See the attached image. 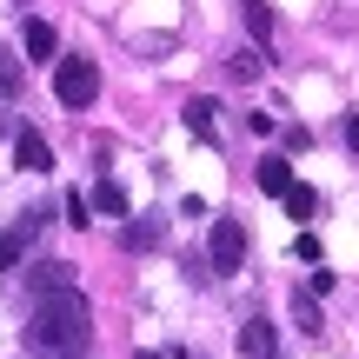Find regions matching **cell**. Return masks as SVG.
<instances>
[{"label": "cell", "instance_id": "1", "mask_svg": "<svg viewBox=\"0 0 359 359\" xmlns=\"http://www.w3.org/2000/svg\"><path fill=\"white\" fill-rule=\"evenodd\" d=\"M93 339V313L80 286H60V293H40L34 299V320H27V346L53 353V359H80Z\"/></svg>", "mask_w": 359, "mask_h": 359}, {"label": "cell", "instance_id": "18", "mask_svg": "<svg viewBox=\"0 0 359 359\" xmlns=\"http://www.w3.org/2000/svg\"><path fill=\"white\" fill-rule=\"evenodd\" d=\"M127 246H160V226H127Z\"/></svg>", "mask_w": 359, "mask_h": 359}, {"label": "cell", "instance_id": "19", "mask_svg": "<svg viewBox=\"0 0 359 359\" xmlns=\"http://www.w3.org/2000/svg\"><path fill=\"white\" fill-rule=\"evenodd\" d=\"M0 93H20V67H0Z\"/></svg>", "mask_w": 359, "mask_h": 359}, {"label": "cell", "instance_id": "10", "mask_svg": "<svg viewBox=\"0 0 359 359\" xmlns=\"http://www.w3.org/2000/svg\"><path fill=\"white\" fill-rule=\"evenodd\" d=\"M280 200H286V213H293V219H313V213H320V193H313V187H299V180L280 193Z\"/></svg>", "mask_w": 359, "mask_h": 359}, {"label": "cell", "instance_id": "2", "mask_svg": "<svg viewBox=\"0 0 359 359\" xmlns=\"http://www.w3.org/2000/svg\"><path fill=\"white\" fill-rule=\"evenodd\" d=\"M53 93H60V107H93L100 100V67H93L87 53H67V60L53 67Z\"/></svg>", "mask_w": 359, "mask_h": 359}, {"label": "cell", "instance_id": "15", "mask_svg": "<svg viewBox=\"0 0 359 359\" xmlns=\"http://www.w3.org/2000/svg\"><path fill=\"white\" fill-rule=\"evenodd\" d=\"M20 266V233H0V273Z\"/></svg>", "mask_w": 359, "mask_h": 359}, {"label": "cell", "instance_id": "17", "mask_svg": "<svg viewBox=\"0 0 359 359\" xmlns=\"http://www.w3.org/2000/svg\"><path fill=\"white\" fill-rule=\"evenodd\" d=\"M87 213H93L87 193H67V219H74V226H87Z\"/></svg>", "mask_w": 359, "mask_h": 359}, {"label": "cell", "instance_id": "3", "mask_svg": "<svg viewBox=\"0 0 359 359\" xmlns=\"http://www.w3.org/2000/svg\"><path fill=\"white\" fill-rule=\"evenodd\" d=\"M240 266H246V226L213 219V273H240Z\"/></svg>", "mask_w": 359, "mask_h": 359}, {"label": "cell", "instance_id": "21", "mask_svg": "<svg viewBox=\"0 0 359 359\" xmlns=\"http://www.w3.org/2000/svg\"><path fill=\"white\" fill-rule=\"evenodd\" d=\"M133 359H187V353H133Z\"/></svg>", "mask_w": 359, "mask_h": 359}, {"label": "cell", "instance_id": "14", "mask_svg": "<svg viewBox=\"0 0 359 359\" xmlns=\"http://www.w3.org/2000/svg\"><path fill=\"white\" fill-rule=\"evenodd\" d=\"M246 27H253V34H259V40H266V34H273V7H266V0H253V7H246Z\"/></svg>", "mask_w": 359, "mask_h": 359}, {"label": "cell", "instance_id": "5", "mask_svg": "<svg viewBox=\"0 0 359 359\" xmlns=\"http://www.w3.org/2000/svg\"><path fill=\"white\" fill-rule=\"evenodd\" d=\"M240 359H280V333H273V320H246L240 326Z\"/></svg>", "mask_w": 359, "mask_h": 359}, {"label": "cell", "instance_id": "8", "mask_svg": "<svg viewBox=\"0 0 359 359\" xmlns=\"http://www.w3.org/2000/svg\"><path fill=\"white\" fill-rule=\"evenodd\" d=\"M87 206H93V213H107V219H120V213H127V193H120V180H100Z\"/></svg>", "mask_w": 359, "mask_h": 359}, {"label": "cell", "instance_id": "13", "mask_svg": "<svg viewBox=\"0 0 359 359\" xmlns=\"http://www.w3.org/2000/svg\"><path fill=\"white\" fill-rule=\"evenodd\" d=\"M259 67H266V53H253V47L233 53V80H259Z\"/></svg>", "mask_w": 359, "mask_h": 359}, {"label": "cell", "instance_id": "20", "mask_svg": "<svg viewBox=\"0 0 359 359\" xmlns=\"http://www.w3.org/2000/svg\"><path fill=\"white\" fill-rule=\"evenodd\" d=\"M346 147H353V154H359V107H353V114H346Z\"/></svg>", "mask_w": 359, "mask_h": 359}, {"label": "cell", "instance_id": "12", "mask_svg": "<svg viewBox=\"0 0 359 359\" xmlns=\"http://www.w3.org/2000/svg\"><path fill=\"white\" fill-rule=\"evenodd\" d=\"M293 320H299V333L306 339H320L326 326H320V306H313V299H293Z\"/></svg>", "mask_w": 359, "mask_h": 359}, {"label": "cell", "instance_id": "11", "mask_svg": "<svg viewBox=\"0 0 359 359\" xmlns=\"http://www.w3.org/2000/svg\"><path fill=\"white\" fill-rule=\"evenodd\" d=\"M34 286H40V293H60V286H74V266L47 259V266H34Z\"/></svg>", "mask_w": 359, "mask_h": 359}, {"label": "cell", "instance_id": "9", "mask_svg": "<svg viewBox=\"0 0 359 359\" xmlns=\"http://www.w3.org/2000/svg\"><path fill=\"white\" fill-rule=\"evenodd\" d=\"M259 187H266V193H273V200H280V193H286V187H293V167H286V160H280V154H266V160H259Z\"/></svg>", "mask_w": 359, "mask_h": 359}, {"label": "cell", "instance_id": "4", "mask_svg": "<svg viewBox=\"0 0 359 359\" xmlns=\"http://www.w3.org/2000/svg\"><path fill=\"white\" fill-rule=\"evenodd\" d=\"M13 167H20V173H47L53 167V147L40 140L34 127H20V133H13Z\"/></svg>", "mask_w": 359, "mask_h": 359}, {"label": "cell", "instance_id": "16", "mask_svg": "<svg viewBox=\"0 0 359 359\" xmlns=\"http://www.w3.org/2000/svg\"><path fill=\"white\" fill-rule=\"evenodd\" d=\"M280 147H286V154H306L313 133H306V127H280Z\"/></svg>", "mask_w": 359, "mask_h": 359}, {"label": "cell", "instance_id": "7", "mask_svg": "<svg viewBox=\"0 0 359 359\" xmlns=\"http://www.w3.org/2000/svg\"><path fill=\"white\" fill-rule=\"evenodd\" d=\"M219 107L213 100H187V114H180V120H187V133H193V140H219Z\"/></svg>", "mask_w": 359, "mask_h": 359}, {"label": "cell", "instance_id": "6", "mask_svg": "<svg viewBox=\"0 0 359 359\" xmlns=\"http://www.w3.org/2000/svg\"><path fill=\"white\" fill-rule=\"evenodd\" d=\"M20 47H27V60H53V53H60V40H53L47 20H27V27H20Z\"/></svg>", "mask_w": 359, "mask_h": 359}]
</instances>
